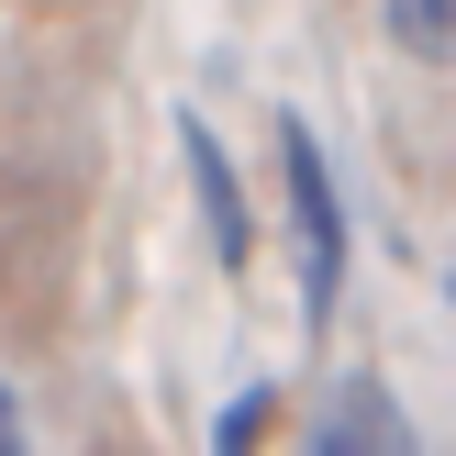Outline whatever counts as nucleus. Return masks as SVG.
I'll return each instance as SVG.
<instances>
[{
	"label": "nucleus",
	"mask_w": 456,
	"mask_h": 456,
	"mask_svg": "<svg viewBox=\"0 0 456 456\" xmlns=\"http://www.w3.org/2000/svg\"><path fill=\"white\" fill-rule=\"evenodd\" d=\"M279 190H289V256H301V323H334V289H346V190H334L323 134L289 111L279 123Z\"/></svg>",
	"instance_id": "1"
},
{
	"label": "nucleus",
	"mask_w": 456,
	"mask_h": 456,
	"mask_svg": "<svg viewBox=\"0 0 456 456\" xmlns=\"http://www.w3.org/2000/svg\"><path fill=\"white\" fill-rule=\"evenodd\" d=\"M178 167H190V200H200L212 256L245 279V256H256V212H245V178H234V156L212 145V123H200V111H178Z\"/></svg>",
	"instance_id": "2"
},
{
	"label": "nucleus",
	"mask_w": 456,
	"mask_h": 456,
	"mask_svg": "<svg viewBox=\"0 0 456 456\" xmlns=\"http://www.w3.org/2000/svg\"><path fill=\"white\" fill-rule=\"evenodd\" d=\"M312 445H346V456H401V445H423V435H412V412H401L379 379H334V401L312 412Z\"/></svg>",
	"instance_id": "3"
},
{
	"label": "nucleus",
	"mask_w": 456,
	"mask_h": 456,
	"mask_svg": "<svg viewBox=\"0 0 456 456\" xmlns=\"http://www.w3.org/2000/svg\"><path fill=\"white\" fill-rule=\"evenodd\" d=\"M390 45L423 67H456V0H390Z\"/></svg>",
	"instance_id": "4"
},
{
	"label": "nucleus",
	"mask_w": 456,
	"mask_h": 456,
	"mask_svg": "<svg viewBox=\"0 0 456 456\" xmlns=\"http://www.w3.org/2000/svg\"><path fill=\"white\" fill-rule=\"evenodd\" d=\"M267 423H279V390H267V379H256V390H234V401H223V412H212V445H223V456H245V445L267 435Z\"/></svg>",
	"instance_id": "5"
},
{
	"label": "nucleus",
	"mask_w": 456,
	"mask_h": 456,
	"mask_svg": "<svg viewBox=\"0 0 456 456\" xmlns=\"http://www.w3.org/2000/svg\"><path fill=\"white\" fill-rule=\"evenodd\" d=\"M22 445V401H12V379H0V456Z\"/></svg>",
	"instance_id": "6"
},
{
	"label": "nucleus",
	"mask_w": 456,
	"mask_h": 456,
	"mask_svg": "<svg viewBox=\"0 0 456 456\" xmlns=\"http://www.w3.org/2000/svg\"><path fill=\"white\" fill-rule=\"evenodd\" d=\"M445 289H456V267H445Z\"/></svg>",
	"instance_id": "7"
}]
</instances>
